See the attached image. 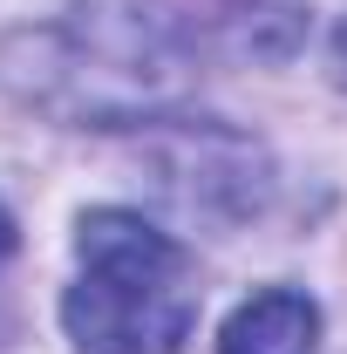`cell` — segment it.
<instances>
[{
    "label": "cell",
    "instance_id": "cell-2",
    "mask_svg": "<svg viewBox=\"0 0 347 354\" xmlns=\"http://www.w3.org/2000/svg\"><path fill=\"white\" fill-rule=\"evenodd\" d=\"M35 102L75 116V123H123L150 116L177 95V55L143 14L95 7L82 21L55 28L41 41V68L28 82Z\"/></svg>",
    "mask_w": 347,
    "mask_h": 354
},
{
    "label": "cell",
    "instance_id": "cell-1",
    "mask_svg": "<svg viewBox=\"0 0 347 354\" xmlns=\"http://www.w3.org/2000/svg\"><path fill=\"white\" fill-rule=\"evenodd\" d=\"M62 327L82 354H177L198 327L191 252L143 212H88L75 225Z\"/></svg>",
    "mask_w": 347,
    "mask_h": 354
},
{
    "label": "cell",
    "instance_id": "cell-5",
    "mask_svg": "<svg viewBox=\"0 0 347 354\" xmlns=\"http://www.w3.org/2000/svg\"><path fill=\"white\" fill-rule=\"evenodd\" d=\"M14 259V218H7V205H0V266Z\"/></svg>",
    "mask_w": 347,
    "mask_h": 354
},
{
    "label": "cell",
    "instance_id": "cell-3",
    "mask_svg": "<svg viewBox=\"0 0 347 354\" xmlns=\"http://www.w3.org/2000/svg\"><path fill=\"white\" fill-rule=\"evenodd\" d=\"M218 354H320V307L293 286H265L225 320Z\"/></svg>",
    "mask_w": 347,
    "mask_h": 354
},
{
    "label": "cell",
    "instance_id": "cell-4",
    "mask_svg": "<svg viewBox=\"0 0 347 354\" xmlns=\"http://www.w3.org/2000/svg\"><path fill=\"white\" fill-rule=\"evenodd\" d=\"M334 82L347 88V21H341V28H334Z\"/></svg>",
    "mask_w": 347,
    "mask_h": 354
}]
</instances>
